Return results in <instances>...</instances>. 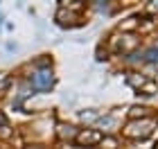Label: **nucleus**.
I'll return each instance as SVG.
<instances>
[{"instance_id": "obj_1", "label": "nucleus", "mask_w": 158, "mask_h": 149, "mask_svg": "<svg viewBox=\"0 0 158 149\" xmlns=\"http://www.w3.org/2000/svg\"><path fill=\"white\" fill-rule=\"evenodd\" d=\"M102 131H97V129H81L75 136V143L79 145V147H95V145H99L102 143Z\"/></svg>"}, {"instance_id": "obj_2", "label": "nucleus", "mask_w": 158, "mask_h": 149, "mask_svg": "<svg viewBox=\"0 0 158 149\" xmlns=\"http://www.w3.org/2000/svg\"><path fill=\"white\" fill-rule=\"evenodd\" d=\"M30 81H32L34 90H50L54 86V77H52L50 70H36V72L30 77Z\"/></svg>"}, {"instance_id": "obj_3", "label": "nucleus", "mask_w": 158, "mask_h": 149, "mask_svg": "<svg viewBox=\"0 0 158 149\" xmlns=\"http://www.w3.org/2000/svg\"><path fill=\"white\" fill-rule=\"evenodd\" d=\"M154 129V120H145V122H133L127 126V136L129 138H147Z\"/></svg>"}, {"instance_id": "obj_4", "label": "nucleus", "mask_w": 158, "mask_h": 149, "mask_svg": "<svg viewBox=\"0 0 158 149\" xmlns=\"http://www.w3.org/2000/svg\"><path fill=\"white\" fill-rule=\"evenodd\" d=\"M59 136L63 138V140H75V136H77V133H75V126H66V124H61L59 126Z\"/></svg>"}, {"instance_id": "obj_5", "label": "nucleus", "mask_w": 158, "mask_h": 149, "mask_svg": "<svg viewBox=\"0 0 158 149\" xmlns=\"http://www.w3.org/2000/svg\"><path fill=\"white\" fill-rule=\"evenodd\" d=\"M102 149H118V143H115V138H102Z\"/></svg>"}, {"instance_id": "obj_6", "label": "nucleus", "mask_w": 158, "mask_h": 149, "mask_svg": "<svg viewBox=\"0 0 158 149\" xmlns=\"http://www.w3.org/2000/svg\"><path fill=\"white\" fill-rule=\"evenodd\" d=\"M129 115H131V118H145L147 115V113H145V109H138V106H133V109H131V113H129Z\"/></svg>"}, {"instance_id": "obj_7", "label": "nucleus", "mask_w": 158, "mask_h": 149, "mask_svg": "<svg viewBox=\"0 0 158 149\" xmlns=\"http://www.w3.org/2000/svg\"><path fill=\"white\" fill-rule=\"evenodd\" d=\"M97 113H81V120H93Z\"/></svg>"}, {"instance_id": "obj_8", "label": "nucleus", "mask_w": 158, "mask_h": 149, "mask_svg": "<svg viewBox=\"0 0 158 149\" xmlns=\"http://www.w3.org/2000/svg\"><path fill=\"white\" fill-rule=\"evenodd\" d=\"M152 9H158V2H154V5H152Z\"/></svg>"}, {"instance_id": "obj_9", "label": "nucleus", "mask_w": 158, "mask_h": 149, "mask_svg": "<svg viewBox=\"0 0 158 149\" xmlns=\"http://www.w3.org/2000/svg\"><path fill=\"white\" fill-rule=\"evenodd\" d=\"M5 147H7V145H0V149H5Z\"/></svg>"}, {"instance_id": "obj_10", "label": "nucleus", "mask_w": 158, "mask_h": 149, "mask_svg": "<svg viewBox=\"0 0 158 149\" xmlns=\"http://www.w3.org/2000/svg\"><path fill=\"white\" fill-rule=\"evenodd\" d=\"M154 149H158V143H156V147H154Z\"/></svg>"}]
</instances>
